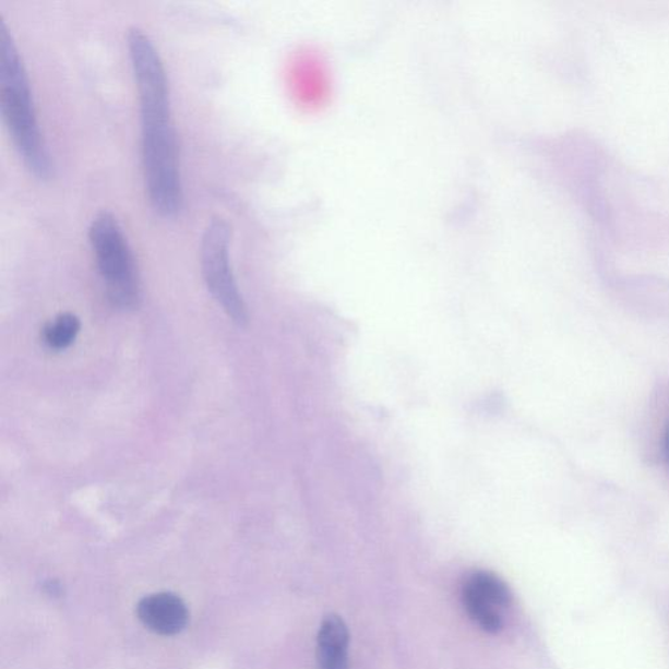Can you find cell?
Segmentation results:
<instances>
[{
    "label": "cell",
    "mask_w": 669,
    "mask_h": 669,
    "mask_svg": "<svg viewBox=\"0 0 669 669\" xmlns=\"http://www.w3.org/2000/svg\"><path fill=\"white\" fill-rule=\"evenodd\" d=\"M664 453H665V459L667 462V465L669 466V423H668L666 435H665Z\"/></svg>",
    "instance_id": "obj_10"
},
{
    "label": "cell",
    "mask_w": 669,
    "mask_h": 669,
    "mask_svg": "<svg viewBox=\"0 0 669 669\" xmlns=\"http://www.w3.org/2000/svg\"><path fill=\"white\" fill-rule=\"evenodd\" d=\"M128 50L141 112L145 192L158 216L175 218L184 198L167 71L154 41L138 26L129 29Z\"/></svg>",
    "instance_id": "obj_1"
},
{
    "label": "cell",
    "mask_w": 669,
    "mask_h": 669,
    "mask_svg": "<svg viewBox=\"0 0 669 669\" xmlns=\"http://www.w3.org/2000/svg\"><path fill=\"white\" fill-rule=\"evenodd\" d=\"M230 228L222 217L211 218L201 241L202 273L210 294L231 321L243 326L248 310L230 263Z\"/></svg>",
    "instance_id": "obj_4"
},
{
    "label": "cell",
    "mask_w": 669,
    "mask_h": 669,
    "mask_svg": "<svg viewBox=\"0 0 669 669\" xmlns=\"http://www.w3.org/2000/svg\"><path fill=\"white\" fill-rule=\"evenodd\" d=\"M138 618L150 631L170 637L187 628L189 609L176 594H154L139 601Z\"/></svg>",
    "instance_id": "obj_5"
},
{
    "label": "cell",
    "mask_w": 669,
    "mask_h": 669,
    "mask_svg": "<svg viewBox=\"0 0 669 669\" xmlns=\"http://www.w3.org/2000/svg\"><path fill=\"white\" fill-rule=\"evenodd\" d=\"M0 115L25 168L39 181L52 176L50 152L39 128L28 74L9 26L0 22Z\"/></svg>",
    "instance_id": "obj_2"
},
{
    "label": "cell",
    "mask_w": 669,
    "mask_h": 669,
    "mask_svg": "<svg viewBox=\"0 0 669 669\" xmlns=\"http://www.w3.org/2000/svg\"><path fill=\"white\" fill-rule=\"evenodd\" d=\"M465 586L489 606L503 609L510 606L513 595L500 576L489 572H476L468 576Z\"/></svg>",
    "instance_id": "obj_7"
},
{
    "label": "cell",
    "mask_w": 669,
    "mask_h": 669,
    "mask_svg": "<svg viewBox=\"0 0 669 669\" xmlns=\"http://www.w3.org/2000/svg\"><path fill=\"white\" fill-rule=\"evenodd\" d=\"M463 606L466 612L483 632L499 633L503 626V621L499 609L487 605L478 595H475L471 589L463 586L462 589Z\"/></svg>",
    "instance_id": "obj_8"
},
{
    "label": "cell",
    "mask_w": 669,
    "mask_h": 669,
    "mask_svg": "<svg viewBox=\"0 0 669 669\" xmlns=\"http://www.w3.org/2000/svg\"><path fill=\"white\" fill-rule=\"evenodd\" d=\"M349 633L339 616L324 618L318 633V667L320 669H348Z\"/></svg>",
    "instance_id": "obj_6"
},
{
    "label": "cell",
    "mask_w": 669,
    "mask_h": 669,
    "mask_svg": "<svg viewBox=\"0 0 669 669\" xmlns=\"http://www.w3.org/2000/svg\"><path fill=\"white\" fill-rule=\"evenodd\" d=\"M81 331V321L74 314L58 315L44 330V341L55 350H64L75 343Z\"/></svg>",
    "instance_id": "obj_9"
},
{
    "label": "cell",
    "mask_w": 669,
    "mask_h": 669,
    "mask_svg": "<svg viewBox=\"0 0 669 669\" xmlns=\"http://www.w3.org/2000/svg\"><path fill=\"white\" fill-rule=\"evenodd\" d=\"M88 238L108 300L121 310L135 309L141 301V280L128 237L117 217L109 211L98 212L89 224Z\"/></svg>",
    "instance_id": "obj_3"
}]
</instances>
